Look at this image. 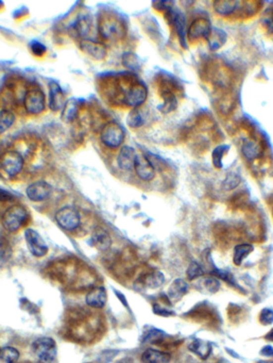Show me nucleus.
<instances>
[{"instance_id":"nucleus-1","label":"nucleus","mask_w":273,"mask_h":363,"mask_svg":"<svg viewBox=\"0 0 273 363\" xmlns=\"http://www.w3.org/2000/svg\"><path fill=\"white\" fill-rule=\"evenodd\" d=\"M101 330V318L93 310L75 309L65 319L67 336L79 343H91Z\"/></svg>"},{"instance_id":"nucleus-2","label":"nucleus","mask_w":273,"mask_h":363,"mask_svg":"<svg viewBox=\"0 0 273 363\" xmlns=\"http://www.w3.org/2000/svg\"><path fill=\"white\" fill-rule=\"evenodd\" d=\"M53 277L61 284L72 288H88L93 285L94 276L88 268L77 261H60L50 267Z\"/></svg>"},{"instance_id":"nucleus-3","label":"nucleus","mask_w":273,"mask_h":363,"mask_svg":"<svg viewBox=\"0 0 273 363\" xmlns=\"http://www.w3.org/2000/svg\"><path fill=\"white\" fill-rule=\"evenodd\" d=\"M32 353L39 363H54L57 356L55 340L48 337L36 339L32 343Z\"/></svg>"},{"instance_id":"nucleus-4","label":"nucleus","mask_w":273,"mask_h":363,"mask_svg":"<svg viewBox=\"0 0 273 363\" xmlns=\"http://www.w3.org/2000/svg\"><path fill=\"white\" fill-rule=\"evenodd\" d=\"M99 32L107 41H117L123 38L125 28L116 16L105 15L99 19Z\"/></svg>"},{"instance_id":"nucleus-5","label":"nucleus","mask_w":273,"mask_h":363,"mask_svg":"<svg viewBox=\"0 0 273 363\" xmlns=\"http://www.w3.org/2000/svg\"><path fill=\"white\" fill-rule=\"evenodd\" d=\"M27 219V210L20 205H13L4 212L2 216V225L8 231L15 232L24 226Z\"/></svg>"},{"instance_id":"nucleus-6","label":"nucleus","mask_w":273,"mask_h":363,"mask_svg":"<svg viewBox=\"0 0 273 363\" xmlns=\"http://www.w3.org/2000/svg\"><path fill=\"white\" fill-rule=\"evenodd\" d=\"M124 136L125 134L123 128L119 124H117L116 121L108 122V124L103 126L100 133L102 143L109 148L119 147L124 141Z\"/></svg>"},{"instance_id":"nucleus-7","label":"nucleus","mask_w":273,"mask_h":363,"mask_svg":"<svg viewBox=\"0 0 273 363\" xmlns=\"http://www.w3.org/2000/svg\"><path fill=\"white\" fill-rule=\"evenodd\" d=\"M55 221L64 230H76L81 223V217L75 207L66 206L61 208L55 214Z\"/></svg>"},{"instance_id":"nucleus-8","label":"nucleus","mask_w":273,"mask_h":363,"mask_svg":"<svg viewBox=\"0 0 273 363\" xmlns=\"http://www.w3.org/2000/svg\"><path fill=\"white\" fill-rule=\"evenodd\" d=\"M0 166L8 177H15L24 168V158L17 151H8L0 160Z\"/></svg>"},{"instance_id":"nucleus-9","label":"nucleus","mask_w":273,"mask_h":363,"mask_svg":"<svg viewBox=\"0 0 273 363\" xmlns=\"http://www.w3.org/2000/svg\"><path fill=\"white\" fill-rule=\"evenodd\" d=\"M24 106L26 111L32 115L42 113L46 107V98L43 91L40 89L29 90L25 94Z\"/></svg>"},{"instance_id":"nucleus-10","label":"nucleus","mask_w":273,"mask_h":363,"mask_svg":"<svg viewBox=\"0 0 273 363\" xmlns=\"http://www.w3.org/2000/svg\"><path fill=\"white\" fill-rule=\"evenodd\" d=\"M25 240L29 250L36 258H42L47 255L48 246L40 236L38 231L28 228L25 231Z\"/></svg>"},{"instance_id":"nucleus-11","label":"nucleus","mask_w":273,"mask_h":363,"mask_svg":"<svg viewBox=\"0 0 273 363\" xmlns=\"http://www.w3.org/2000/svg\"><path fill=\"white\" fill-rule=\"evenodd\" d=\"M147 97H148V90L146 86L142 83H135L124 93L123 101L127 106L137 109L145 103Z\"/></svg>"},{"instance_id":"nucleus-12","label":"nucleus","mask_w":273,"mask_h":363,"mask_svg":"<svg viewBox=\"0 0 273 363\" xmlns=\"http://www.w3.org/2000/svg\"><path fill=\"white\" fill-rule=\"evenodd\" d=\"M53 187L46 181H35L27 187L28 198L34 202H41L50 197Z\"/></svg>"},{"instance_id":"nucleus-13","label":"nucleus","mask_w":273,"mask_h":363,"mask_svg":"<svg viewBox=\"0 0 273 363\" xmlns=\"http://www.w3.org/2000/svg\"><path fill=\"white\" fill-rule=\"evenodd\" d=\"M211 31H212V26L209 19L197 18L191 23L187 31V36L190 41L208 39Z\"/></svg>"},{"instance_id":"nucleus-14","label":"nucleus","mask_w":273,"mask_h":363,"mask_svg":"<svg viewBox=\"0 0 273 363\" xmlns=\"http://www.w3.org/2000/svg\"><path fill=\"white\" fill-rule=\"evenodd\" d=\"M134 170L136 175L144 181H151L156 176V169L150 160L144 155H137Z\"/></svg>"},{"instance_id":"nucleus-15","label":"nucleus","mask_w":273,"mask_h":363,"mask_svg":"<svg viewBox=\"0 0 273 363\" xmlns=\"http://www.w3.org/2000/svg\"><path fill=\"white\" fill-rule=\"evenodd\" d=\"M65 104V95L60 84L55 81H51L49 84V109L54 112L60 111L63 110Z\"/></svg>"},{"instance_id":"nucleus-16","label":"nucleus","mask_w":273,"mask_h":363,"mask_svg":"<svg viewBox=\"0 0 273 363\" xmlns=\"http://www.w3.org/2000/svg\"><path fill=\"white\" fill-rule=\"evenodd\" d=\"M80 48L86 55L96 60H103L107 56V47L100 42H96L90 39L82 40L80 43Z\"/></svg>"},{"instance_id":"nucleus-17","label":"nucleus","mask_w":273,"mask_h":363,"mask_svg":"<svg viewBox=\"0 0 273 363\" xmlns=\"http://www.w3.org/2000/svg\"><path fill=\"white\" fill-rule=\"evenodd\" d=\"M108 301V294L106 289L102 286L94 287L90 292L86 294L85 302L86 304L92 309H102L106 306Z\"/></svg>"},{"instance_id":"nucleus-18","label":"nucleus","mask_w":273,"mask_h":363,"mask_svg":"<svg viewBox=\"0 0 273 363\" xmlns=\"http://www.w3.org/2000/svg\"><path fill=\"white\" fill-rule=\"evenodd\" d=\"M169 16L171 18L172 24L175 28V31L179 35L180 39V43L181 45L184 46L185 48H187L186 45V19L184 14L182 12H180L179 10H173L170 8V11H169Z\"/></svg>"},{"instance_id":"nucleus-19","label":"nucleus","mask_w":273,"mask_h":363,"mask_svg":"<svg viewBox=\"0 0 273 363\" xmlns=\"http://www.w3.org/2000/svg\"><path fill=\"white\" fill-rule=\"evenodd\" d=\"M136 157L137 154L135 152L134 148H132L130 146H123L117 157L118 166H119L122 171L134 170Z\"/></svg>"},{"instance_id":"nucleus-20","label":"nucleus","mask_w":273,"mask_h":363,"mask_svg":"<svg viewBox=\"0 0 273 363\" xmlns=\"http://www.w3.org/2000/svg\"><path fill=\"white\" fill-rule=\"evenodd\" d=\"M188 290H189L188 282L182 278H178L173 280L170 287H169L167 296L171 302H179L183 296L186 295Z\"/></svg>"},{"instance_id":"nucleus-21","label":"nucleus","mask_w":273,"mask_h":363,"mask_svg":"<svg viewBox=\"0 0 273 363\" xmlns=\"http://www.w3.org/2000/svg\"><path fill=\"white\" fill-rule=\"evenodd\" d=\"M91 244L97 249L101 251H106L110 247V245H112V239H110L109 235L105 229L97 228L92 235Z\"/></svg>"},{"instance_id":"nucleus-22","label":"nucleus","mask_w":273,"mask_h":363,"mask_svg":"<svg viewBox=\"0 0 273 363\" xmlns=\"http://www.w3.org/2000/svg\"><path fill=\"white\" fill-rule=\"evenodd\" d=\"M170 360V354L154 348H147L142 355L143 363H169Z\"/></svg>"},{"instance_id":"nucleus-23","label":"nucleus","mask_w":273,"mask_h":363,"mask_svg":"<svg viewBox=\"0 0 273 363\" xmlns=\"http://www.w3.org/2000/svg\"><path fill=\"white\" fill-rule=\"evenodd\" d=\"M188 350L202 360L208 359L212 354V345L200 339H194L188 344Z\"/></svg>"},{"instance_id":"nucleus-24","label":"nucleus","mask_w":273,"mask_h":363,"mask_svg":"<svg viewBox=\"0 0 273 363\" xmlns=\"http://www.w3.org/2000/svg\"><path fill=\"white\" fill-rule=\"evenodd\" d=\"M206 41H208L210 49L213 50V52H215V50L220 49L225 44L226 33L219 28H212V31L209 35V38L206 39Z\"/></svg>"},{"instance_id":"nucleus-25","label":"nucleus","mask_w":273,"mask_h":363,"mask_svg":"<svg viewBox=\"0 0 273 363\" xmlns=\"http://www.w3.org/2000/svg\"><path fill=\"white\" fill-rule=\"evenodd\" d=\"M241 152L243 157H245L249 161H252L254 159H257L262 154V147L254 140H245L242 142Z\"/></svg>"},{"instance_id":"nucleus-26","label":"nucleus","mask_w":273,"mask_h":363,"mask_svg":"<svg viewBox=\"0 0 273 363\" xmlns=\"http://www.w3.org/2000/svg\"><path fill=\"white\" fill-rule=\"evenodd\" d=\"M80 111V100L71 98L66 101L62 110V120L66 122H70L77 118Z\"/></svg>"},{"instance_id":"nucleus-27","label":"nucleus","mask_w":273,"mask_h":363,"mask_svg":"<svg viewBox=\"0 0 273 363\" xmlns=\"http://www.w3.org/2000/svg\"><path fill=\"white\" fill-rule=\"evenodd\" d=\"M239 4L238 1H234V0H220V1L214 2V10L219 15L228 16L233 14L236 9H238Z\"/></svg>"},{"instance_id":"nucleus-28","label":"nucleus","mask_w":273,"mask_h":363,"mask_svg":"<svg viewBox=\"0 0 273 363\" xmlns=\"http://www.w3.org/2000/svg\"><path fill=\"white\" fill-rule=\"evenodd\" d=\"M254 247L253 245L251 244H239L235 246L234 248V255H233V262L235 265H241V263L245 260L251 252L253 251Z\"/></svg>"},{"instance_id":"nucleus-29","label":"nucleus","mask_w":273,"mask_h":363,"mask_svg":"<svg viewBox=\"0 0 273 363\" xmlns=\"http://www.w3.org/2000/svg\"><path fill=\"white\" fill-rule=\"evenodd\" d=\"M72 28L73 32L76 33L77 36H79L82 40H85L87 39L86 36L91 31V21L87 17H81L73 24Z\"/></svg>"},{"instance_id":"nucleus-30","label":"nucleus","mask_w":273,"mask_h":363,"mask_svg":"<svg viewBox=\"0 0 273 363\" xmlns=\"http://www.w3.org/2000/svg\"><path fill=\"white\" fill-rule=\"evenodd\" d=\"M144 282L145 285L150 289H159L164 285L165 277L160 271H153L146 275Z\"/></svg>"},{"instance_id":"nucleus-31","label":"nucleus","mask_w":273,"mask_h":363,"mask_svg":"<svg viewBox=\"0 0 273 363\" xmlns=\"http://www.w3.org/2000/svg\"><path fill=\"white\" fill-rule=\"evenodd\" d=\"M19 352L16 348L6 346L0 350V363H17Z\"/></svg>"},{"instance_id":"nucleus-32","label":"nucleus","mask_w":273,"mask_h":363,"mask_svg":"<svg viewBox=\"0 0 273 363\" xmlns=\"http://www.w3.org/2000/svg\"><path fill=\"white\" fill-rule=\"evenodd\" d=\"M14 121H15V115L10 110H6V109L0 110V134L10 129Z\"/></svg>"},{"instance_id":"nucleus-33","label":"nucleus","mask_w":273,"mask_h":363,"mask_svg":"<svg viewBox=\"0 0 273 363\" xmlns=\"http://www.w3.org/2000/svg\"><path fill=\"white\" fill-rule=\"evenodd\" d=\"M228 149H230V146L223 144V145H219V146H217L215 149L213 150L212 160H213V164L216 169L222 168V159L226 155Z\"/></svg>"},{"instance_id":"nucleus-34","label":"nucleus","mask_w":273,"mask_h":363,"mask_svg":"<svg viewBox=\"0 0 273 363\" xmlns=\"http://www.w3.org/2000/svg\"><path fill=\"white\" fill-rule=\"evenodd\" d=\"M205 274V271L203 266L200 264L196 262V261H194V262H191L188 267H187V271H186V276H187V279L193 281V280H196L198 278L202 277V276H204Z\"/></svg>"},{"instance_id":"nucleus-35","label":"nucleus","mask_w":273,"mask_h":363,"mask_svg":"<svg viewBox=\"0 0 273 363\" xmlns=\"http://www.w3.org/2000/svg\"><path fill=\"white\" fill-rule=\"evenodd\" d=\"M165 338V333L156 329V328H151L148 331H147L144 337H143V342L145 343H160L163 341V339Z\"/></svg>"},{"instance_id":"nucleus-36","label":"nucleus","mask_w":273,"mask_h":363,"mask_svg":"<svg viewBox=\"0 0 273 363\" xmlns=\"http://www.w3.org/2000/svg\"><path fill=\"white\" fill-rule=\"evenodd\" d=\"M127 122H128V125L132 128L142 127L145 122V118H144L143 113L141 112V110H138V109H134V110H132L128 116Z\"/></svg>"},{"instance_id":"nucleus-37","label":"nucleus","mask_w":273,"mask_h":363,"mask_svg":"<svg viewBox=\"0 0 273 363\" xmlns=\"http://www.w3.org/2000/svg\"><path fill=\"white\" fill-rule=\"evenodd\" d=\"M240 181H241V178L239 175H237V174H235V173L227 174L222 182L223 190H225V191L234 190L235 187H237L239 185Z\"/></svg>"},{"instance_id":"nucleus-38","label":"nucleus","mask_w":273,"mask_h":363,"mask_svg":"<svg viewBox=\"0 0 273 363\" xmlns=\"http://www.w3.org/2000/svg\"><path fill=\"white\" fill-rule=\"evenodd\" d=\"M176 106H178V103H176L175 96L172 93H168L167 95L164 97L163 105H161L159 107V109L163 113H169V112L173 111L176 108Z\"/></svg>"},{"instance_id":"nucleus-39","label":"nucleus","mask_w":273,"mask_h":363,"mask_svg":"<svg viewBox=\"0 0 273 363\" xmlns=\"http://www.w3.org/2000/svg\"><path fill=\"white\" fill-rule=\"evenodd\" d=\"M202 285H203L202 287L205 291L208 293H212V294L217 293L220 289V281L218 280V278L214 277V276L205 278L202 282Z\"/></svg>"},{"instance_id":"nucleus-40","label":"nucleus","mask_w":273,"mask_h":363,"mask_svg":"<svg viewBox=\"0 0 273 363\" xmlns=\"http://www.w3.org/2000/svg\"><path fill=\"white\" fill-rule=\"evenodd\" d=\"M11 257V247L6 240L0 236V266Z\"/></svg>"},{"instance_id":"nucleus-41","label":"nucleus","mask_w":273,"mask_h":363,"mask_svg":"<svg viewBox=\"0 0 273 363\" xmlns=\"http://www.w3.org/2000/svg\"><path fill=\"white\" fill-rule=\"evenodd\" d=\"M260 322L265 326L271 325L273 323V310L269 308L263 309L260 313Z\"/></svg>"},{"instance_id":"nucleus-42","label":"nucleus","mask_w":273,"mask_h":363,"mask_svg":"<svg viewBox=\"0 0 273 363\" xmlns=\"http://www.w3.org/2000/svg\"><path fill=\"white\" fill-rule=\"evenodd\" d=\"M123 65L129 68L136 69L138 67V60L133 54H127L123 56Z\"/></svg>"},{"instance_id":"nucleus-43","label":"nucleus","mask_w":273,"mask_h":363,"mask_svg":"<svg viewBox=\"0 0 273 363\" xmlns=\"http://www.w3.org/2000/svg\"><path fill=\"white\" fill-rule=\"evenodd\" d=\"M31 50H32V53L35 56H39V57H42L44 54L46 53L45 46H44L43 44H41V43H38V42H33L32 43V44H31Z\"/></svg>"},{"instance_id":"nucleus-44","label":"nucleus","mask_w":273,"mask_h":363,"mask_svg":"<svg viewBox=\"0 0 273 363\" xmlns=\"http://www.w3.org/2000/svg\"><path fill=\"white\" fill-rule=\"evenodd\" d=\"M13 199H14V195L12 193L4 190V188H2V187H0V202L12 201Z\"/></svg>"},{"instance_id":"nucleus-45","label":"nucleus","mask_w":273,"mask_h":363,"mask_svg":"<svg viewBox=\"0 0 273 363\" xmlns=\"http://www.w3.org/2000/svg\"><path fill=\"white\" fill-rule=\"evenodd\" d=\"M154 313H157V314L162 315V316H171V315L174 314L172 311L164 309V308H161L159 306H154Z\"/></svg>"},{"instance_id":"nucleus-46","label":"nucleus","mask_w":273,"mask_h":363,"mask_svg":"<svg viewBox=\"0 0 273 363\" xmlns=\"http://www.w3.org/2000/svg\"><path fill=\"white\" fill-rule=\"evenodd\" d=\"M261 354L263 356H267V357H270V356H272V357H273V347L270 346V345L265 346L263 350L261 351Z\"/></svg>"},{"instance_id":"nucleus-47","label":"nucleus","mask_w":273,"mask_h":363,"mask_svg":"<svg viewBox=\"0 0 273 363\" xmlns=\"http://www.w3.org/2000/svg\"><path fill=\"white\" fill-rule=\"evenodd\" d=\"M266 339L269 340V341H271V342H273V329H271V330L267 333V335H266Z\"/></svg>"},{"instance_id":"nucleus-48","label":"nucleus","mask_w":273,"mask_h":363,"mask_svg":"<svg viewBox=\"0 0 273 363\" xmlns=\"http://www.w3.org/2000/svg\"><path fill=\"white\" fill-rule=\"evenodd\" d=\"M0 350H1V348H0Z\"/></svg>"},{"instance_id":"nucleus-49","label":"nucleus","mask_w":273,"mask_h":363,"mask_svg":"<svg viewBox=\"0 0 273 363\" xmlns=\"http://www.w3.org/2000/svg\"><path fill=\"white\" fill-rule=\"evenodd\" d=\"M272 212H273V211H272Z\"/></svg>"}]
</instances>
